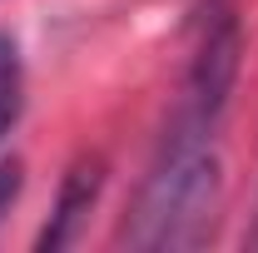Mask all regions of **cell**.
<instances>
[{
	"instance_id": "1",
	"label": "cell",
	"mask_w": 258,
	"mask_h": 253,
	"mask_svg": "<svg viewBox=\"0 0 258 253\" xmlns=\"http://www.w3.org/2000/svg\"><path fill=\"white\" fill-rule=\"evenodd\" d=\"M214 119H199L189 109H174L159 139V154L149 164V179L129 209L124 243L144 253H179L199 248L219 219V154H214Z\"/></svg>"
},
{
	"instance_id": "2",
	"label": "cell",
	"mask_w": 258,
	"mask_h": 253,
	"mask_svg": "<svg viewBox=\"0 0 258 253\" xmlns=\"http://www.w3.org/2000/svg\"><path fill=\"white\" fill-rule=\"evenodd\" d=\"M238 55H243V25L233 10H214L204 20V35L194 45L189 75H184V90H179V104L174 109H189L199 119H224L228 95H233V80H238Z\"/></svg>"
},
{
	"instance_id": "3",
	"label": "cell",
	"mask_w": 258,
	"mask_h": 253,
	"mask_svg": "<svg viewBox=\"0 0 258 253\" xmlns=\"http://www.w3.org/2000/svg\"><path fill=\"white\" fill-rule=\"evenodd\" d=\"M99 184H104V164L99 159H75V169L64 174L60 184V204H55V219H50V228L40 233V248H64L70 238H75V228H80V219L95 209L99 199Z\"/></svg>"
},
{
	"instance_id": "4",
	"label": "cell",
	"mask_w": 258,
	"mask_h": 253,
	"mask_svg": "<svg viewBox=\"0 0 258 253\" xmlns=\"http://www.w3.org/2000/svg\"><path fill=\"white\" fill-rule=\"evenodd\" d=\"M15 114H20V55L0 35V134L15 124Z\"/></svg>"
},
{
	"instance_id": "5",
	"label": "cell",
	"mask_w": 258,
	"mask_h": 253,
	"mask_svg": "<svg viewBox=\"0 0 258 253\" xmlns=\"http://www.w3.org/2000/svg\"><path fill=\"white\" fill-rule=\"evenodd\" d=\"M15 194H20V164H15V159H0V219L10 214Z\"/></svg>"
}]
</instances>
